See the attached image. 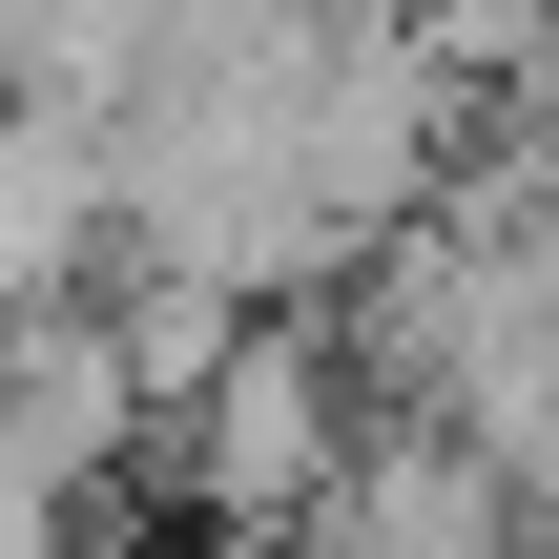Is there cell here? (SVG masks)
<instances>
[{
	"instance_id": "1",
	"label": "cell",
	"mask_w": 559,
	"mask_h": 559,
	"mask_svg": "<svg viewBox=\"0 0 559 559\" xmlns=\"http://www.w3.org/2000/svg\"><path fill=\"white\" fill-rule=\"evenodd\" d=\"M373 415H394V394H373V353H353L332 311H249V353L166 415V498H187L228 559H290L332 498H353Z\"/></svg>"
},
{
	"instance_id": "2",
	"label": "cell",
	"mask_w": 559,
	"mask_h": 559,
	"mask_svg": "<svg viewBox=\"0 0 559 559\" xmlns=\"http://www.w3.org/2000/svg\"><path fill=\"white\" fill-rule=\"evenodd\" d=\"M415 41H436L456 83H519V62L559 41V0H415Z\"/></svg>"
}]
</instances>
